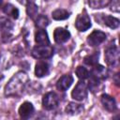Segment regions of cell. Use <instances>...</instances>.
<instances>
[{"label": "cell", "mask_w": 120, "mask_h": 120, "mask_svg": "<svg viewBox=\"0 0 120 120\" xmlns=\"http://www.w3.org/2000/svg\"><path fill=\"white\" fill-rule=\"evenodd\" d=\"M91 75H92V77H94V78H96V79L100 81V80L106 78L107 69L103 66L96 64L95 66H93V68H92V71H91Z\"/></svg>", "instance_id": "obj_14"}, {"label": "cell", "mask_w": 120, "mask_h": 120, "mask_svg": "<svg viewBox=\"0 0 120 120\" xmlns=\"http://www.w3.org/2000/svg\"><path fill=\"white\" fill-rule=\"evenodd\" d=\"M49 24V20L46 16H43V15H40V16H38L37 19H36V26L39 29H44L47 25Z\"/></svg>", "instance_id": "obj_23"}, {"label": "cell", "mask_w": 120, "mask_h": 120, "mask_svg": "<svg viewBox=\"0 0 120 120\" xmlns=\"http://www.w3.org/2000/svg\"><path fill=\"white\" fill-rule=\"evenodd\" d=\"M47 1H49V0H47Z\"/></svg>", "instance_id": "obj_28"}, {"label": "cell", "mask_w": 120, "mask_h": 120, "mask_svg": "<svg viewBox=\"0 0 120 120\" xmlns=\"http://www.w3.org/2000/svg\"><path fill=\"white\" fill-rule=\"evenodd\" d=\"M38 6L32 2L31 0L27 2L26 4V13L27 15L32 18V19H35L36 17H38Z\"/></svg>", "instance_id": "obj_18"}, {"label": "cell", "mask_w": 120, "mask_h": 120, "mask_svg": "<svg viewBox=\"0 0 120 120\" xmlns=\"http://www.w3.org/2000/svg\"><path fill=\"white\" fill-rule=\"evenodd\" d=\"M52 18L54 20L61 21V20L68 19V16H69V12L68 10H66V9H63V8H57L54 11H52Z\"/></svg>", "instance_id": "obj_19"}, {"label": "cell", "mask_w": 120, "mask_h": 120, "mask_svg": "<svg viewBox=\"0 0 120 120\" xmlns=\"http://www.w3.org/2000/svg\"><path fill=\"white\" fill-rule=\"evenodd\" d=\"M75 26L81 32H84V31L88 30L91 27V20H90V17L86 13L80 14L77 17V19H76Z\"/></svg>", "instance_id": "obj_6"}, {"label": "cell", "mask_w": 120, "mask_h": 120, "mask_svg": "<svg viewBox=\"0 0 120 120\" xmlns=\"http://www.w3.org/2000/svg\"><path fill=\"white\" fill-rule=\"evenodd\" d=\"M100 101L103 105V107L109 111V112H114L116 110V102H115V99L107 95V94H103L100 98Z\"/></svg>", "instance_id": "obj_10"}, {"label": "cell", "mask_w": 120, "mask_h": 120, "mask_svg": "<svg viewBox=\"0 0 120 120\" xmlns=\"http://www.w3.org/2000/svg\"><path fill=\"white\" fill-rule=\"evenodd\" d=\"M82 110L83 108L81 104H77L74 102L68 103V105L66 107V112L68 114H77V113H80Z\"/></svg>", "instance_id": "obj_20"}, {"label": "cell", "mask_w": 120, "mask_h": 120, "mask_svg": "<svg viewBox=\"0 0 120 120\" xmlns=\"http://www.w3.org/2000/svg\"><path fill=\"white\" fill-rule=\"evenodd\" d=\"M3 78H4V76L2 75V73H0V82H1L2 80H3Z\"/></svg>", "instance_id": "obj_26"}, {"label": "cell", "mask_w": 120, "mask_h": 120, "mask_svg": "<svg viewBox=\"0 0 120 120\" xmlns=\"http://www.w3.org/2000/svg\"><path fill=\"white\" fill-rule=\"evenodd\" d=\"M35 40L38 45H50L48 34L44 29H38L35 34Z\"/></svg>", "instance_id": "obj_13"}, {"label": "cell", "mask_w": 120, "mask_h": 120, "mask_svg": "<svg viewBox=\"0 0 120 120\" xmlns=\"http://www.w3.org/2000/svg\"><path fill=\"white\" fill-rule=\"evenodd\" d=\"M28 76L23 71H19L14 74L5 86V95L8 97L19 95L26 86Z\"/></svg>", "instance_id": "obj_1"}, {"label": "cell", "mask_w": 120, "mask_h": 120, "mask_svg": "<svg viewBox=\"0 0 120 120\" xmlns=\"http://www.w3.org/2000/svg\"><path fill=\"white\" fill-rule=\"evenodd\" d=\"M105 39H106L105 33H103L102 31H99V30H95L88 36L87 42L90 46L95 47V46H98L99 44H101Z\"/></svg>", "instance_id": "obj_7"}, {"label": "cell", "mask_w": 120, "mask_h": 120, "mask_svg": "<svg viewBox=\"0 0 120 120\" xmlns=\"http://www.w3.org/2000/svg\"><path fill=\"white\" fill-rule=\"evenodd\" d=\"M98 56H99V53L98 52H95L94 53L92 54H89L87 55L86 57H84L83 59V62L88 65V66H95L96 64H98Z\"/></svg>", "instance_id": "obj_22"}, {"label": "cell", "mask_w": 120, "mask_h": 120, "mask_svg": "<svg viewBox=\"0 0 120 120\" xmlns=\"http://www.w3.org/2000/svg\"><path fill=\"white\" fill-rule=\"evenodd\" d=\"M53 38H54V40L56 43L62 44V43L67 42L69 39L70 33L68 30H66L65 28L57 27V28H55V30L53 32Z\"/></svg>", "instance_id": "obj_8"}, {"label": "cell", "mask_w": 120, "mask_h": 120, "mask_svg": "<svg viewBox=\"0 0 120 120\" xmlns=\"http://www.w3.org/2000/svg\"><path fill=\"white\" fill-rule=\"evenodd\" d=\"M58 102H59V98L57 95L53 92H49L45 94L42 98V105L48 111L55 109L58 105Z\"/></svg>", "instance_id": "obj_3"}, {"label": "cell", "mask_w": 120, "mask_h": 120, "mask_svg": "<svg viewBox=\"0 0 120 120\" xmlns=\"http://www.w3.org/2000/svg\"><path fill=\"white\" fill-rule=\"evenodd\" d=\"M49 70H50V67H49V64L47 62L38 61L36 65V68H35V74L37 77L41 78V77L48 75Z\"/></svg>", "instance_id": "obj_12"}, {"label": "cell", "mask_w": 120, "mask_h": 120, "mask_svg": "<svg viewBox=\"0 0 120 120\" xmlns=\"http://www.w3.org/2000/svg\"><path fill=\"white\" fill-rule=\"evenodd\" d=\"M3 11L6 15L8 16H11L14 19H18L19 17V10L17 8H15L13 5L11 4H7L5 5V7L3 8Z\"/></svg>", "instance_id": "obj_17"}, {"label": "cell", "mask_w": 120, "mask_h": 120, "mask_svg": "<svg viewBox=\"0 0 120 120\" xmlns=\"http://www.w3.org/2000/svg\"><path fill=\"white\" fill-rule=\"evenodd\" d=\"M105 61L109 66H116L119 61V51L115 46L110 47L105 51Z\"/></svg>", "instance_id": "obj_5"}, {"label": "cell", "mask_w": 120, "mask_h": 120, "mask_svg": "<svg viewBox=\"0 0 120 120\" xmlns=\"http://www.w3.org/2000/svg\"><path fill=\"white\" fill-rule=\"evenodd\" d=\"M72 82H73V77L70 74L63 75L57 81L56 87L60 91H66V90H68L70 87V85L72 84Z\"/></svg>", "instance_id": "obj_9"}, {"label": "cell", "mask_w": 120, "mask_h": 120, "mask_svg": "<svg viewBox=\"0 0 120 120\" xmlns=\"http://www.w3.org/2000/svg\"><path fill=\"white\" fill-rule=\"evenodd\" d=\"M2 2H3V0H0V5L2 4Z\"/></svg>", "instance_id": "obj_27"}, {"label": "cell", "mask_w": 120, "mask_h": 120, "mask_svg": "<svg viewBox=\"0 0 120 120\" xmlns=\"http://www.w3.org/2000/svg\"><path fill=\"white\" fill-rule=\"evenodd\" d=\"M12 27H13V24L9 20L6 18L0 19V28L3 31V38L7 37H10V31Z\"/></svg>", "instance_id": "obj_15"}, {"label": "cell", "mask_w": 120, "mask_h": 120, "mask_svg": "<svg viewBox=\"0 0 120 120\" xmlns=\"http://www.w3.org/2000/svg\"><path fill=\"white\" fill-rule=\"evenodd\" d=\"M103 22L105 25H107L108 27L112 28V29H115L119 26V20L115 17H112V16H110V15H106V16H103Z\"/></svg>", "instance_id": "obj_16"}, {"label": "cell", "mask_w": 120, "mask_h": 120, "mask_svg": "<svg viewBox=\"0 0 120 120\" xmlns=\"http://www.w3.org/2000/svg\"><path fill=\"white\" fill-rule=\"evenodd\" d=\"M112 0H88V4L92 8H102L108 6Z\"/></svg>", "instance_id": "obj_21"}, {"label": "cell", "mask_w": 120, "mask_h": 120, "mask_svg": "<svg viewBox=\"0 0 120 120\" xmlns=\"http://www.w3.org/2000/svg\"><path fill=\"white\" fill-rule=\"evenodd\" d=\"M112 4L111 10L115 11V12H118L119 11V1L118 0H112Z\"/></svg>", "instance_id": "obj_25"}, {"label": "cell", "mask_w": 120, "mask_h": 120, "mask_svg": "<svg viewBox=\"0 0 120 120\" xmlns=\"http://www.w3.org/2000/svg\"><path fill=\"white\" fill-rule=\"evenodd\" d=\"M76 75H77V77H78L79 79L84 80V79L88 78L90 74H89V71H88L85 68L80 66V67H78V68H76Z\"/></svg>", "instance_id": "obj_24"}, {"label": "cell", "mask_w": 120, "mask_h": 120, "mask_svg": "<svg viewBox=\"0 0 120 120\" xmlns=\"http://www.w3.org/2000/svg\"><path fill=\"white\" fill-rule=\"evenodd\" d=\"M52 52L53 50L50 45H38L32 50V55L37 59L50 58L52 55Z\"/></svg>", "instance_id": "obj_2"}, {"label": "cell", "mask_w": 120, "mask_h": 120, "mask_svg": "<svg viewBox=\"0 0 120 120\" xmlns=\"http://www.w3.org/2000/svg\"><path fill=\"white\" fill-rule=\"evenodd\" d=\"M71 97L75 100L82 101L87 97V86L83 82H79L71 92Z\"/></svg>", "instance_id": "obj_4"}, {"label": "cell", "mask_w": 120, "mask_h": 120, "mask_svg": "<svg viewBox=\"0 0 120 120\" xmlns=\"http://www.w3.org/2000/svg\"><path fill=\"white\" fill-rule=\"evenodd\" d=\"M33 112H34V106L30 102L25 101L19 108V114L22 118L27 119L33 114Z\"/></svg>", "instance_id": "obj_11"}]
</instances>
